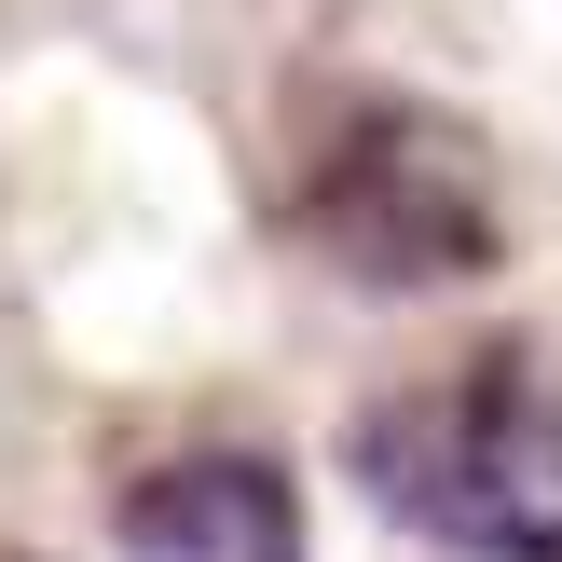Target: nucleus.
Returning <instances> with one entry per match:
<instances>
[{
    "instance_id": "obj_1",
    "label": "nucleus",
    "mask_w": 562,
    "mask_h": 562,
    "mask_svg": "<svg viewBox=\"0 0 562 562\" xmlns=\"http://www.w3.org/2000/svg\"><path fill=\"white\" fill-rule=\"evenodd\" d=\"M357 494L453 562H562V371L467 357L357 426Z\"/></svg>"
},
{
    "instance_id": "obj_2",
    "label": "nucleus",
    "mask_w": 562,
    "mask_h": 562,
    "mask_svg": "<svg viewBox=\"0 0 562 562\" xmlns=\"http://www.w3.org/2000/svg\"><path fill=\"white\" fill-rule=\"evenodd\" d=\"M302 234H316L357 289H467V274H494L508 220H494L481 165H467L439 124L371 110L357 137L316 151V179H302Z\"/></svg>"
},
{
    "instance_id": "obj_3",
    "label": "nucleus",
    "mask_w": 562,
    "mask_h": 562,
    "mask_svg": "<svg viewBox=\"0 0 562 562\" xmlns=\"http://www.w3.org/2000/svg\"><path fill=\"white\" fill-rule=\"evenodd\" d=\"M124 562H302V494L274 453H234V439H192V453L137 467L124 481Z\"/></svg>"
}]
</instances>
